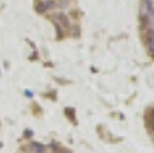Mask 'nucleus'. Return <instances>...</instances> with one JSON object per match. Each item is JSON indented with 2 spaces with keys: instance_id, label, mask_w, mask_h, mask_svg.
Wrapping results in <instances>:
<instances>
[{
  "instance_id": "nucleus-1",
  "label": "nucleus",
  "mask_w": 154,
  "mask_h": 153,
  "mask_svg": "<svg viewBox=\"0 0 154 153\" xmlns=\"http://www.w3.org/2000/svg\"><path fill=\"white\" fill-rule=\"evenodd\" d=\"M56 20H59V25H63L65 28L71 27V20H69V17L65 14V12H59V14H56Z\"/></svg>"
},
{
  "instance_id": "nucleus-2",
  "label": "nucleus",
  "mask_w": 154,
  "mask_h": 153,
  "mask_svg": "<svg viewBox=\"0 0 154 153\" xmlns=\"http://www.w3.org/2000/svg\"><path fill=\"white\" fill-rule=\"evenodd\" d=\"M34 8H35V11L38 12V14H45V12L48 11V5H46V2H43V0H37Z\"/></svg>"
},
{
  "instance_id": "nucleus-3",
  "label": "nucleus",
  "mask_w": 154,
  "mask_h": 153,
  "mask_svg": "<svg viewBox=\"0 0 154 153\" xmlns=\"http://www.w3.org/2000/svg\"><path fill=\"white\" fill-rule=\"evenodd\" d=\"M143 5H145V12H146V16L154 17V2H152V0H145Z\"/></svg>"
},
{
  "instance_id": "nucleus-4",
  "label": "nucleus",
  "mask_w": 154,
  "mask_h": 153,
  "mask_svg": "<svg viewBox=\"0 0 154 153\" xmlns=\"http://www.w3.org/2000/svg\"><path fill=\"white\" fill-rule=\"evenodd\" d=\"M146 127L151 132H154V113H152V110H149L146 113Z\"/></svg>"
},
{
  "instance_id": "nucleus-5",
  "label": "nucleus",
  "mask_w": 154,
  "mask_h": 153,
  "mask_svg": "<svg viewBox=\"0 0 154 153\" xmlns=\"http://www.w3.org/2000/svg\"><path fill=\"white\" fill-rule=\"evenodd\" d=\"M29 147H31V148H32V151H35V153H45V151H46L45 145H43V144H40V142H31V144H29Z\"/></svg>"
},
{
  "instance_id": "nucleus-6",
  "label": "nucleus",
  "mask_w": 154,
  "mask_h": 153,
  "mask_svg": "<svg viewBox=\"0 0 154 153\" xmlns=\"http://www.w3.org/2000/svg\"><path fill=\"white\" fill-rule=\"evenodd\" d=\"M148 51H149L151 56H154V39L148 40Z\"/></svg>"
},
{
  "instance_id": "nucleus-7",
  "label": "nucleus",
  "mask_w": 154,
  "mask_h": 153,
  "mask_svg": "<svg viewBox=\"0 0 154 153\" xmlns=\"http://www.w3.org/2000/svg\"><path fill=\"white\" fill-rule=\"evenodd\" d=\"M46 5H48V8H54V6H56V3L51 2V0H49V2H46Z\"/></svg>"
},
{
  "instance_id": "nucleus-8",
  "label": "nucleus",
  "mask_w": 154,
  "mask_h": 153,
  "mask_svg": "<svg viewBox=\"0 0 154 153\" xmlns=\"http://www.w3.org/2000/svg\"><path fill=\"white\" fill-rule=\"evenodd\" d=\"M2 145H3V144H2V142H0V148H2Z\"/></svg>"
},
{
  "instance_id": "nucleus-9",
  "label": "nucleus",
  "mask_w": 154,
  "mask_h": 153,
  "mask_svg": "<svg viewBox=\"0 0 154 153\" xmlns=\"http://www.w3.org/2000/svg\"><path fill=\"white\" fill-rule=\"evenodd\" d=\"M152 113H154V108H152Z\"/></svg>"
},
{
  "instance_id": "nucleus-10",
  "label": "nucleus",
  "mask_w": 154,
  "mask_h": 153,
  "mask_svg": "<svg viewBox=\"0 0 154 153\" xmlns=\"http://www.w3.org/2000/svg\"><path fill=\"white\" fill-rule=\"evenodd\" d=\"M152 57H154V56H152Z\"/></svg>"
}]
</instances>
